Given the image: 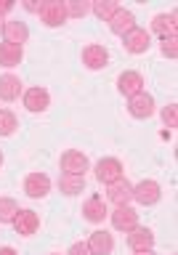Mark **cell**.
Returning a JSON list of instances; mask_svg holds the SVG:
<instances>
[{"instance_id": "6da1fadb", "label": "cell", "mask_w": 178, "mask_h": 255, "mask_svg": "<svg viewBox=\"0 0 178 255\" xmlns=\"http://www.w3.org/2000/svg\"><path fill=\"white\" fill-rule=\"evenodd\" d=\"M93 170H96V178H99V183H104V186H109V183L125 178L123 162H120L117 157H104V159H99Z\"/></svg>"}, {"instance_id": "7a4b0ae2", "label": "cell", "mask_w": 178, "mask_h": 255, "mask_svg": "<svg viewBox=\"0 0 178 255\" xmlns=\"http://www.w3.org/2000/svg\"><path fill=\"white\" fill-rule=\"evenodd\" d=\"M133 199L144 207H152V205H157L160 199H163V186H160L157 181H152V178H144L141 183L133 186Z\"/></svg>"}, {"instance_id": "3957f363", "label": "cell", "mask_w": 178, "mask_h": 255, "mask_svg": "<svg viewBox=\"0 0 178 255\" xmlns=\"http://www.w3.org/2000/svg\"><path fill=\"white\" fill-rule=\"evenodd\" d=\"M37 13H40V21H43L45 27H61V24L69 19L61 0H45V3H40Z\"/></svg>"}, {"instance_id": "277c9868", "label": "cell", "mask_w": 178, "mask_h": 255, "mask_svg": "<svg viewBox=\"0 0 178 255\" xmlns=\"http://www.w3.org/2000/svg\"><path fill=\"white\" fill-rule=\"evenodd\" d=\"M61 173L67 175H85V170H91V162H88V157L83 154V151L77 149H67L61 154Z\"/></svg>"}, {"instance_id": "5b68a950", "label": "cell", "mask_w": 178, "mask_h": 255, "mask_svg": "<svg viewBox=\"0 0 178 255\" xmlns=\"http://www.w3.org/2000/svg\"><path fill=\"white\" fill-rule=\"evenodd\" d=\"M123 45H125V51L128 53H133V56H141V53H147L149 51V45H152V35L147 29H141V27H133L128 35H123Z\"/></svg>"}, {"instance_id": "8992f818", "label": "cell", "mask_w": 178, "mask_h": 255, "mask_svg": "<svg viewBox=\"0 0 178 255\" xmlns=\"http://www.w3.org/2000/svg\"><path fill=\"white\" fill-rule=\"evenodd\" d=\"M128 112H131V117H136V120H149L155 115V99H152L147 91L136 93L128 99Z\"/></svg>"}, {"instance_id": "52a82bcc", "label": "cell", "mask_w": 178, "mask_h": 255, "mask_svg": "<svg viewBox=\"0 0 178 255\" xmlns=\"http://www.w3.org/2000/svg\"><path fill=\"white\" fill-rule=\"evenodd\" d=\"M107 189H109V191H107V199H109L115 207H125V205L133 202V183L128 181V178H120V181H115V183H109Z\"/></svg>"}, {"instance_id": "ba28073f", "label": "cell", "mask_w": 178, "mask_h": 255, "mask_svg": "<svg viewBox=\"0 0 178 255\" xmlns=\"http://www.w3.org/2000/svg\"><path fill=\"white\" fill-rule=\"evenodd\" d=\"M109 215H112V226H115L117 231H125V234L139 226V213H136L131 205H125V207H115V210H112Z\"/></svg>"}, {"instance_id": "9c48e42d", "label": "cell", "mask_w": 178, "mask_h": 255, "mask_svg": "<svg viewBox=\"0 0 178 255\" xmlns=\"http://www.w3.org/2000/svg\"><path fill=\"white\" fill-rule=\"evenodd\" d=\"M88 250H91V255H112V250H115V237L109 234V231H93L91 237H88Z\"/></svg>"}, {"instance_id": "30bf717a", "label": "cell", "mask_w": 178, "mask_h": 255, "mask_svg": "<svg viewBox=\"0 0 178 255\" xmlns=\"http://www.w3.org/2000/svg\"><path fill=\"white\" fill-rule=\"evenodd\" d=\"M13 229H16V234H21V237L37 234L40 215L35 210H19V213H16V218H13Z\"/></svg>"}, {"instance_id": "8fae6325", "label": "cell", "mask_w": 178, "mask_h": 255, "mask_svg": "<svg viewBox=\"0 0 178 255\" xmlns=\"http://www.w3.org/2000/svg\"><path fill=\"white\" fill-rule=\"evenodd\" d=\"M21 101H24V107H27L29 112H45L48 107H51V96H48L45 88H27L21 96Z\"/></svg>"}, {"instance_id": "7c38bea8", "label": "cell", "mask_w": 178, "mask_h": 255, "mask_svg": "<svg viewBox=\"0 0 178 255\" xmlns=\"http://www.w3.org/2000/svg\"><path fill=\"white\" fill-rule=\"evenodd\" d=\"M24 191H27V197H32V199L45 197L48 191H51V178H48L45 173H29L27 178H24Z\"/></svg>"}, {"instance_id": "4fadbf2b", "label": "cell", "mask_w": 178, "mask_h": 255, "mask_svg": "<svg viewBox=\"0 0 178 255\" xmlns=\"http://www.w3.org/2000/svg\"><path fill=\"white\" fill-rule=\"evenodd\" d=\"M128 247H131L133 253L152 250V247H155V234H152V229L136 226L133 231H128Z\"/></svg>"}, {"instance_id": "5bb4252c", "label": "cell", "mask_w": 178, "mask_h": 255, "mask_svg": "<svg viewBox=\"0 0 178 255\" xmlns=\"http://www.w3.org/2000/svg\"><path fill=\"white\" fill-rule=\"evenodd\" d=\"M29 40V27L24 21H5L3 24V43H11V45H24Z\"/></svg>"}, {"instance_id": "9a60e30c", "label": "cell", "mask_w": 178, "mask_h": 255, "mask_svg": "<svg viewBox=\"0 0 178 255\" xmlns=\"http://www.w3.org/2000/svg\"><path fill=\"white\" fill-rule=\"evenodd\" d=\"M117 91L123 93V96H136V93H141L144 91V77H141V72H133V69H128L123 72V75L117 77Z\"/></svg>"}, {"instance_id": "2e32d148", "label": "cell", "mask_w": 178, "mask_h": 255, "mask_svg": "<svg viewBox=\"0 0 178 255\" xmlns=\"http://www.w3.org/2000/svg\"><path fill=\"white\" fill-rule=\"evenodd\" d=\"M83 64L88 69H104L109 64V51L104 45H85L83 48Z\"/></svg>"}, {"instance_id": "e0dca14e", "label": "cell", "mask_w": 178, "mask_h": 255, "mask_svg": "<svg viewBox=\"0 0 178 255\" xmlns=\"http://www.w3.org/2000/svg\"><path fill=\"white\" fill-rule=\"evenodd\" d=\"M136 27V16H133V11H128V8H117L115 13H112V19H109V29L115 32V35H128Z\"/></svg>"}, {"instance_id": "ac0fdd59", "label": "cell", "mask_w": 178, "mask_h": 255, "mask_svg": "<svg viewBox=\"0 0 178 255\" xmlns=\"http://www.w3.org/2000/svg\"><path fill=\"white\" fill-rule=\"evenodd\" d=\"M107 215H109V210H107V202H104L101 197H88L85 202H83V218L85 221L101 223Z\"/></svg>"}, {"instance_id": "d6986e66", "label": "cell", "mask_w": 178, "mask_h": 255, "mask_svg": "<svg viewBox=\"0 0 178 255\" xmlns=\"http://www.w3.org/2000/svg\"><path fill=\"white\" fill-rule=\"evenodd\" d=\"M176 29H178L176 13H157L155 19H152V32H155L160 40H165V37L176 35ZM152 32H149V35H152Z\"/></svg>"}, {"instance_id": "ffe728a7", "label": "cell", "mask_w": 178, "mask_h": 255, "mask_svg": "<svg viewBox=\"0 0 178 255\" xmlns=\"http://www.w3.org/2000/svg\"><path fill=\"white\" fill-rule=\"evenodd\" d=\"M21 93V80L11 75V72H5V75H0V101H16Z\"/></svg>"}, {"instance_id": "44dd1931", "label": "cell", "mask_w": 178, "mask_h": 255, "mask_svg": "<svg viewBox=\"0 0 178 255\" xmlns=\"http://www.w3.org/2000/svg\"><path fill=\"white\" fill-rule=\"evenodd\" d=\"M59 191H61V194H67V197L83 194V191H85V175H67V173H61Z\"/></svg>"}, {"instance_id": "7402d4cb", "label": "cell", "mask_w": 178, "mask_h": 255, "mask_svg": "<svg viewBox=\"0 0 178 255\" xmlns=\"http://www.w3.org/2000/svg\"><path fill=\"white\" fill-rule=\"evenodd\" d=\"M24 59V51L19 45H11V43H0V67L11 69V67H19Z\"/></svg>"}, {"instance_id": "603a6c76", "label": "cell", "mask_w": 178, "mask_h": 255, "mask_svg": "<svg viewBox=\"0 0 178 255\" xmlns=\"http://www.w3.org/2000/svg\"><path fill=\"white\" fill-rule=\"evenodd\" d=\"M117 8L120 5L115 3V0H96V3H91V13H96L101 21H109L112 13H115Z\"/></svg>"}, {"instance_id": "cb8c5ba5", "label": "cell", "mask_w": 178, "mask_h": 255, "mask_svg": "<svg viewBox=\"0 0 178 255\" xmlns=\"http://www.w3.org/2000/svg\"><path fill=\"white\" fill-rule=\"evenodd\" d=\"M21 207L16 205V199L11 197H0V223H13L16 213H19Z\"/></svg>"}, {"instance_id": "d4e9b609", "label": "cell", "mask_w": 178, "mask_h": 255, "mask_svg": "<svg viewBox=\"0 0 178 255\" xmlns=\"http://www.w3.org/2000/svg\"><path fill=\"white\" fill-rule=\"evenodd\" d=\"M64 8H67V16H72V19H85L91 13V3L88 0H67Z\"/></svg>"}, {"instance_id": "484cf974", "label": "cell", "mask_w": 178, "mask_h": 255, "mask_svg": "<svg viewBox=\"0 0 178 255\" xmlns=\"http://www.w3.org/2000/svg\"><path fill=\"white\" fill-rule=\"evenodd\" d=\"M19 128V120L11 109H0V135H13V130Z\"/></svg>"}, {"instance_id": "4316f807", "label": "cell", "mask_w": 178, "mask_h": 255, "mask_svg": "<svg viewBox=\"0 0 178 255\" xmlns=\"http://www.w3.org/2000/svg\"><path fill=\"white\" fill-rule=\"evenodd\" d=\"M160 48H163V56H168V59H176V56H178V37H176V35L165 37L163 43H160Z\"/></svg>"}, {"instance_id": "83f0119b", "label": "cell", "mask_w": 178, "mask_h": 255, "mask_svg": "<svg viewBox=\"0 0 178 255\" xmlns=\"http://www.w3.org/2000/svg\"><path fill=\"white\" fill-rule=\"evenodd\" d=\"M163 123L168 128H176L178 125V107H176V104H168V107L163 109Z\"/></svg>"}, {"instance_id": "f1b7e54d", "label": "cell", "mask_w": 178, "mask_h": 255, "mask_svg": "<svg viewBox=\"0 0 178 255\" xmlns=\"http://www.w3.org/2000/svg\"><path fill=\"white\" fill-rule=\"evenodd\" d=\"M67 255H91V250H88L85 242H75V245L67 250Z\"/></svg>"}, {"instance_id": "f546056e", "label": "cell", "mask_w": 178, "mask_h": 255, "mask_svg": "<svg viewBox=\"0 0 178 255\" xmlns=\"http://www.w3.org/2000/svg\"><path fill=\"white\" fill-rule=\"evenodd\" d=\"M11 11H13V0H0V16H5Z\"/></svg>"}, {"instance_id": "4dcf8cb0", "label": "cell", "mask_w": 178, "mask_h": 255, "mask_svg": "<svg viewBox=\"0 0 178 255\" xmlns=\"http://www.w3.org/2000/svg\"><path fill=\"white\" fill-rule=\"evenodd\" d=\"M0 255H19L13 247H0Z\"/></svg>"}, {"instance_id": "1f68e13d", "label": "cell", "mask_w": 178, "mask_h": 255, "mask_svg": "<svg viewBox=\"0 0 178 255\" xmlns=\"http://www.w3.org/2000/svg\"><path fill=\"white\" fill-rule=\"evenodd\" d=\"M24 8L27 11H40V3H24Z\"/></svg>"}, {"instance_id": "d6a6232c", "label": "cell", "mask_w": 178, "mask_h": 255, "mask_svg": "<svg viewBox=\"0 0 178 255\" xmlns=\"http://www.w3.org/2000/svg\"><path fill=\"white\" fill-rule=\"evenodd\" d=\"M133 255H155V250H141V253H133Z\"/></svg>"}, {"instance_id": "836d02e7", "label": "cell", "mask_w": 178, "mask_h": 255, "mask_svg": "<svg viewBox=\"0 0 178 255\" xmlns=\"http://www.w3.org/2000/svg\"><path fill=\"white\" fill-rule=\"evenodd\" d=\"M3 24H5V19H3V16H0V35H3Z\"/></svg>"}, {"instance_id": "e575fe53", "label": "cell", "mask_w": 178, "mask_h": 255, "mask_svg": "<svg viewBox=\"0 0 178 255\" xmlns=\"http://www.w3.org/2000/svg\"><path fill=\"white\" fill-rule=\"evenodd\" d=\"M0 165H3V151H0Z\"/></svg>"}, {"instance_id": "d590c367", "label": "cell", "mask_w": 178, "mask_h": 255, "mask_svg": "<svg viewBox=\"0 0 178 255\" xmlns=\"http://www.w3.org/2000/svg\"><path fill=\"white\" fill-rule=\"evenodd\" d=\"M51 255H61V253H51Z\"/></svg>"}]
</instances>
